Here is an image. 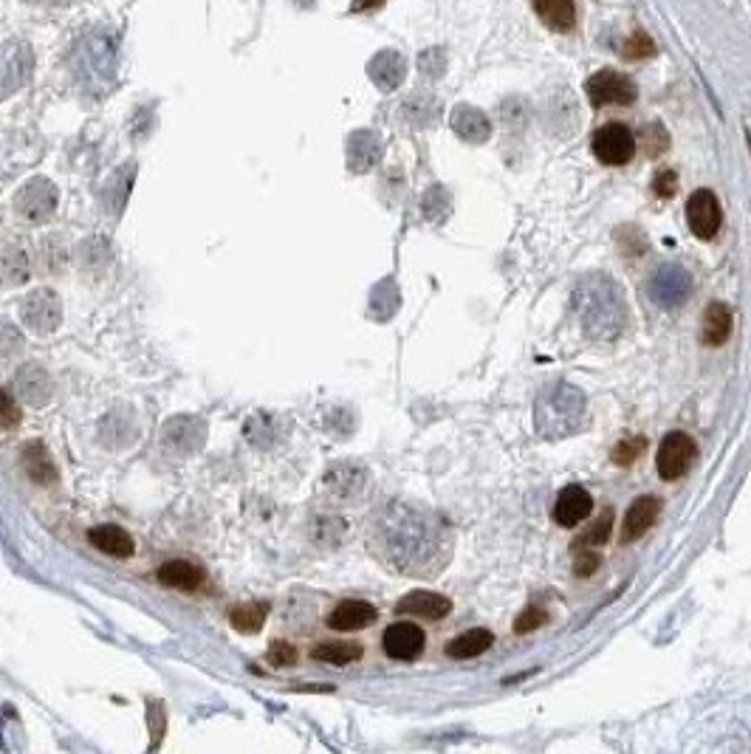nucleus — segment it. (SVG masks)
I'll list each match as a JSON object with an SVG mask.
<instances>
[{
	"instance_id": "obj_1",
	"label": "nucleus",
	"mask_w": 751,
	"mask_h": 754,
	"mask_svg": "<svg viewBox=\"0 0 751 754\" xmlns=\"http://www.w3.org/2000/svg\"><path fill=\"white\" fill-rule=\"evenodd\" d=\"M384 560L410 577H432L449 560V534L432 514L396 503L379 520Z\"/></svg>"
},
{
	"instance_id": "obj_2",
	"label": "nucleus",
	"mask_w": 751,
	"mask_h": 754,
	"mask_svg": "<svg viewBox=\"0 0 751 754\" xmlns=\"http://www.w3.org/2000/svg\"><path fill=\"white\" fill-rule=\"evenodd\" d=\"M574 311L585 337L593 342H613L627 325L624 294L608 274H591L576 286Z\"/></svg>"
},
{
	"instance_id": "obj_3",
	"label": "nucleus",
	"mask_w": 751,
	"mask_h": 754,
	"mask_svg": "<svg viewBox=\"0 0 751 754\" xmlns=\"http://www.w3.org/2000/svg\"><path fill=\"white\" fill-rule=\"evenodd\" d=\"M585 393L568 382L545 387L534 402V427L548 441H562L585 424Z\"/></svg>"
},
{
	"instance_id": "obj_4",
	"label": "nucleus",
	"mask_w": 751,
	"mask_h": 754,
	"mask_svg": "<svg viewBox=\"0 0 751 754\" xmlns=\"http://www.w3.org/2000/svg\"><path fill=\"white\" fill-rule=\"evenodd\" d=\"M74 65H77V74L85 77V82H108L113 74V65H116V49L113 43L105 37V34H88L82 40L77 51H74Z\"/></svg>"
},
{
	"instance_id": "obj_5",
	"label": "nucleus",
	"mask_w": 751,
	"mask_h": 754,
	"mask_svg": "<svg viewBox=\"0 0 751 754\" xmlns=\"http://www.w3.org/2000/svg\"><path fill=\"white\" fill-rule=\"evenodd\" d=\"M20 320L40 337L54 334L63 322V303L51 289H37L20 305Z\"/></svg>"
},
{
	"instance_id": "obj_6",
	"label": "nucleus",
	"mask_w": 751,
	"mask_h": 754,
	"mask_svg": "<svg viewBox=\"0 0 751 754\" xmlns=\"http://www.w3.org/2000/svg\"><path fill=\"white\" fill-rule=\"evenodd\" d=\"M591 147L593 156L602 161V164H608V167H622L627 161H633L639 142H636L633 130L624 128L619 122H610V125H605V128H599L593 133Z\"/></svg>"
},
{
	"instance_id": "obj_7",
	"label": "nucleus",
	"mask_w": 751,
	"mask_h": 754,
	"mask_svg": "<svg viewBox=\"0 0 751 754\" xmlns=\"http://www.w3.org/2000/svg\"><path fill=\"white\" fill-rule=\"evenodd\" d=\"M588 99H591L593 108H608V105H633L636 97H639V88L636 82L630 80L622 71H599L593 74L588 85Z\"/></svg>"
},
{
	"instance_id": "obj_8",
	"label": "nucleus",
	"mask_w": 751,
	"mask_h": 754,
	"mask_svg": "<svg viewBox=\"0 0 751 754\" xmlns=\"http://www.w3.org/2000/svg\"><path fill=\"white\" fill-rule=\"evenodd\" d=\"M695 455H698V447H695L692 435L681 433V430L667 435V438L661 441V450H658L656 461L661 481H678V478H684L689 472V466H692V461H695Z\"/></svg>"
},
{
	"instance_id": "obj_9",
	"label": "nucleus",
	"mask_w": 751,
	"mask_h": 754,
	"mask_svg": "<svg viewBox=\"0 0 751 754\" xmlns=\"http://www.w3.org/2000/svg\"><path fill=\"white\" fill-rule=\"evenodd\" d=\"M17 215H23L32 224H43L57 209V187L48 178H32L15 198Z\"/></svg>"
},
{
	"instance_id": "obj_10",
	"label": "nucleus",
	"mask_w": 751,
	"mask_h": 754,
	"mask_svg": "<svg viewBox=\"0 0 751 754\" xmlns=\"http://www.w3.org/2000/svg\"><path fill=\"white\" fill-rule=\"evenodd\" d=\"M687 221L692 235L698 241H712L718 235L723 224V212H720L718 195L712 190H695L687 201Z\"/></svg>"
},
{
	"instance_id": "obj_11",
	"label": "nucleus",
	"mask_w": 751,
	"mask_h": 754,
	"mask_svg": "<svg viewBox=\"0 0 751 754\" xmlns=\"http://www.w3.org/2000/svg\"><path fill=\"white\" fill-rule=\"evenodd\" d=\"M32 49L26 43L0 46V97H9L32 74Z\"/></svg>"
},
{
	"instance_id": "obj_12",
	"label": "nucleus",
	"mask_w": 751,
	"mask_h": 754,
	"mask_svg": "<svg viewBox=\"0 0 751 754\" xmlns=\"http://www.w3.org/2000/svg\"><path fill=\"white\" fill-rule=\"evenodd\" d=\"M650 294H653V300L658 305L675 308V305H681L692 294V277L684 269H678V266H664L653 277Z\"/></svg>"
},
{
	"instance_id": "obj_13",
	"label": "nucleus",
	"mask_w": 751,
	"mask_h": 754,
	"mask_svg": "<svg viewBox=\"0 0 751 754\" xmlns=\"http://www.w3.org/2000/svg\"><path fill=\"white\" fill-rule=\"evenodd\" d=\"M384 653L396 661H416L424 650V630L413 622H396L384 630Z\"/></svg>"
},
{
	"instance_id": "obj_14",
	"label": "nucleus",
	"mask_w": 751,
	"mask_h": 754,
	"mask_svg": "<svg viewBox=\"0 0 751 754\" xmlns=\"http://www.w3.org/2000/svg\"><path fill=\"white\" fill-rule=\"evenodd\" d=\"M593 512V498L591 492L579 483H571L560 492V498L554 503V520L560 523L562 529H574L585 517H591Z\"/></svg>"
},
{
	"instance_id": "obj_15",
	"label": "nucleus",
	"mask_w": 751,
	"mask_h": 754,
	"mask_svg": "<svg viewBox=\"0 0 751 754\" xmlns=\"http://www.w3.org/2000/svg\"><path fill=\"white\" fill-rule=\"evenodd\" d=\"M658 514H661V500L653 495H641L630 503V509L624 514L622 523V543H636L647 531L656 526Z\"/></svg>"
},
{
	"instance_id": "obj_16",
	"label": "nucleus",
	"mask_w": 751,
	"mask_h": 754,
	"mask_svg": "<svg viewBox=\"0 0 751 754\" xmlns=\"http://www.w3.org/2000/svg\"><path fill=\"white\" fill-rule=\"evenodd\" d=\"M15 393L26 404H32V407H43V404L51 402L54 385H51V379H48L46 368H40V365H34V362L23 365L15 376Z\"/></svg>"
},
{
	"instance_id": "obj_17",
	"label": "nucleus",
	"mask_w": 751,
	"mask_h": 754,
	"mask_svg": "<svg viewBox=\"0 0 751 754\" xmlns=\"http://www.w3.org/2000/svg\"><path fill=\"white\" fill-rule=\"evenodd\" d=\"M379 619L376 608L365 602V599H348V602H339L331 616H328V625L334 630H342V633H351V630H365L373 622Z\"/></svg>"
},
{
	"instance_id": "obj_18",
	"label": "nucleus",
	"mask_w": 751,
	"mask_h": 754,
	"mask_svg": "<svg viewBox=\"0 0 751 754\" xmlns=\"http://www.w3.org/2000/svg\"><path fill=\"white\" fill-rule=\"evenodd\" d=\"M401 616H416V619H430V622H438L452 613V602L447 596L432 594V591H413L401 599L396 605Z\"/></svg>"
},
{
	"instance_id": "obj_19",
	"label": "nucleus",
	"mask_w": 751,
	"mask_h": 754,
	"mask_svg": "<svg viewBox=\"0 0 751 754\" xmlns=\"http://www.w3.org/2000/svg\"><path fill=\"white\" fill-rule=\"evenodd\" d=\"M368 77L376 82V88L396 91L401 82H404V77H407V60L401 57L399 51H379L368 63Z\"/></svg>"
},
{
	"instance_id": "obj_20",
	"label": "nucleus",
	"mask_w": 751,
	"mask_h": 754,
	"mask_svg": "<svg viewBox=\"0 0 751 754\" xmlns=\"http://www.w3.org/2000/svg\"><path fill=\"white\" fill-rule=\"evenodd\" d=\"M449 125L469 145H480V142H486L492 136L489 116L480 111V108H472V105H458L452 111V116H449Z\"/></svg>"
},
{
	"instance_id": "obj_21",
	"label": "nucleus",
	"mask_w": 751,
	"mask_h": 754,
	"mask_svg": "<svg viewBox=\"0 0 751 754\" xmlns=\"http://www.w3.org/2000/svg\"><path fill=\"white\" fill-rule=\"evenodd\" d=\"M382 159V142L373 130H356L348 139V167L353 173H368Z\"/></svg>"
},
{
	"instance_id": "obj_22",
	"label": "nucleus",
	"mask_w": 751,
	"mask_h": 754,
	"mask_svg": "<svg viewBox=\"0 0 751 754\" xmlns=\"http://www.w3.org/2000/svg\"><path fill=\"white\" fill-rule=\"evenodd\" d=\"M322 483L336 500H356L368 486V475L359 466H336L325 475Z\"/></svg>"
},
{
	"instance_id": "obj_23",
	"label": "nucleus",
	"mask_w": 751,
	"mask_h": 754,
	"mask_svg": "<svg viewBox=\"0 0 751 754\" xmlns=\"http://www.w3.org/2000/svg\"><path fill=\"white\" fill-rule=\"evenodd\" d=\"M704 328H701V339H704V345H709V348H720L726 339L732 337V311H729V305L726 303H720V300H715V303H709L706 305V311H704Z\"/></svg>"
},
{
	"instance_id": "obj_24",
	"label": "nucleus",
	"mask_w": 751,
	"mask_h": 754,
	"mask_svg": "<svg viewBox=\"0 0 751 754\" xmlns=\"http://www.w3.org/2000/svg\"><path fill=\"white\" fill-rule=\"evenodd\" d=\"M88 540L102 554H111V557H119V560L133 557V551H136L133 537L125 529H119V526H96V529L88 531Z\"/></svg>"
},
{
	"instance_id": "obj_25",
	"label": "nucleus",
	"mask_w": 751,
	"mask_h": 754,
	"mask_svg": "<svg viewBox=\"0 0 751 754\" xmlns=\"http://www.w3.org/2000/svg\"><path fill=\"white\" fill-rule=\"evenodd\" d=\"M534 12H537L545 26L554 29V32H571V29H574V0H534Z\"/></svg>"
},
{
	"instance_id": "obj_26",
	"label": "nucleus",
	"mask_w": 751,
	"mask_h": 754,
	"mask_svg": "<svg viewBox=\"0 0 751 754\" xmlns=\"http://www.w3.org/2000/svg\"><path fill=\"white\" fill-rule=\"evenodd\" d=\"M167 444H173L178 452H195L204 444V424L195 418H176L164 430Z\"/></svg>"
},
{
	"instance_id": "obj_27",
	"label": "nucleus",
	"mask_w": 751,
	"mask_h": 754,
	"mask_svg": "<svg viewBox=\"0 0 751 754\" xmlns=\"http://www.w3.org/2000/svg\"><path fill=\"white\" fill-rule=\"evenodd\" d=\"M159 582L167 588H178V591H195L204 582V571L184 560L164 562L159 568Z\"/></svg>"
},
{
	"instance_id": "obj_28",
	"label": "nucleus",
	"mask_w": 751,
	"mask_h": 754,
	"mask_svg": "<svg viewBox=\"0 0 751 754\" xmlns=\"http://www.w3.org/2000/svg\"><path fill=\"white\" fill-rule=\"evenodd\" d=\"M495 644V636L486 630V627H472L461 636H455L452 642L447 644V656L449 658H478L480 653H486L489 647Z\"/></svg>"
},
{
	"instance_id": "obj_29",
	"label": "nucleus",
	"mask_w": 751,
	"mask_h": 754,
	"mask_svg": "<svg viewBox=\"0 0 751 754\" xmlns=\"http://www.w3.org/2000/svg\"><path fill=\"white\" fill-rule=\"evenodd\" d=\"M23 469H26V475H29L34 483L57 481V466H54L51 455H48V450L40 441H34V444H29V447L23 450Z\"/></svg>"
},
{
	"instance_id": "obj_30",
	"label": "nucleus",
	"mask_w": 751,
	"mask_h": 754,
	"mask_svg": "<svg viewBox=\"0 0 751 754\" xmlns=\"http://www.w3.org/2000/svg\"><path fill=\"white\" fill-rule=\"evenodd\" d=\"M29 280V257L15 246L0 249V286H20Z\"/></svg>"
},
{
	"instance_id": "obj_31",
	"label": "nucleus",
	"mask_w": 751,
	"mask_h": 754,
	"mask_svg": "<svg viewBox=\"0 0 751 754\" xmlns=\"http://www.w3.org/2000/svg\"><path fill=\"white\" fill-rule=\"evenodd\" d=\"M314 658L322 664H334V667H348L353 661L362 658V644L356 642H325L314 647Z\"/></svg>"
},
{
	"instance_id": "obj_32",
	"label": "nucleus",
	"mask_w": 751,
	"mask_h": 754,
	"mask_svg": "<svg viewBox=\"0 0 751 754\" xmlns=\"http://www.w3.org/2000/svg\"><path fill=\"white\" fill-rule=\"evenodd\" d=\"M266 616H269V605L266 602H252V605H240L229 613V622L232 627L243 633V636H252L260 627L266 625Z\"/></svg>"
},
{
	"instance_id": "obj_33",
	"label": "nucleus",
	"mask_w": 751,
	"mask_h": 754,
	"mask_svg": "<svg viewBox=\"0 0 751 754\" xmlns=\"http://www.w3.org/2000/svg\"><path fill=\"white\" fill-rule=\"evenodd\" d=\"M610 534H613V512L605 509V512L599 514V520H593L588 529L582 531L579 537L574 540V548H599L605 546L610 540Z\"/></svg>"
},
{
	"instance_id": "obj_34",
	"label": "nucleus",
	"mask_w": 751,
	"mask_h": 754,
	"mask_svg": "<svg viewBox=\"0 0 751 754\" xmlns=\"http://www.w3.org/2000/svg\"><path fill=\"white\" fill-rule=\"evenodd\" d=\"M647 450V438L644 435H627V438H622L616 447H613V464H619V466H630L633 461H639V455L641 452Z\"/></svg>"
},
{
	"instance_id": "obj_35",
	"label": "nucleus",
	"mask_w": 751,
	"mask_h": 754,
	"mask_svg": "<svg viewBox=\"0 0 751 754\" xmlns=\"http://www.w3.org/2000/svg\"><path fill=\"white\" fill-rule=\"evenodd\" d=\"M624 60H630V63H639V60H650L653 54H656V43L650 40V34L636 32L630 34L627 40H624Z\"/></svg>"
},
{
	"instance_id": "obj_36",
	"label": "nucleus",
	"mask_w": 751,
	"mask_h": 754,
	"mask_svg": "<svg viewBox=\"0 0 751 754\" xmlns=\"http://www.w3.org/2000/svg\"><path fill=\"white\" fill-rule=\"evenodd\" d=\"M641 145L647 150V156H661L667 147H670V136H667V130L661 128V125H647L644 133H641Z\"/></svg>"
},
{
	"instance_id": "obj_37",
	"label": "nucleus",
	"mask_w": 751,
	"mask_h": 754,
	"mask_svg": "<svg viewBox=\"0 0 751 754\" xmlns=\"http://www.w3.org/2000/svg\"><path fill=\"white\" fill-rule=\"evenodd\" d=\"M548 622V613L543 608H537V605H528L517 619H514V633H531V630H537V627H543Z\"/></svg>"
},
{
	"instance_id": "obj_38",
	"label": "nucleus",
	"mask_w": 751,
	"mask_h": 754,
	"mask_svg": "<svg viewBox=\"0 0 751 754\" xmlns=\"http://www.w3.org/2000/svg\"><path fill=\"white\" fill-rule=\"evenodd\" d=\"M599 562H602V557H599V551H596V548H574L576 577L585 579V577H591V574H596Z\"/></svg>"
},
{
	"instance_id": "obj_39",
	"label": "nucleus",
	"mask_w": 751,
	"mask_h": 754,
	"mask_svg": "<svg viewBox=\"0 0 751 754\" xmlns=\"http://www.w3.org/2000/svg\"><path fill=\"white\" fill-rule=\"evenodd\" d=\"M147 723H150V752L159 749L161 738H164V706L161 704H147Z\"/></svg>"
},
{
	"instance_id": "obj_40",
	"label": "nucleus",
	"mask_w": 751,
	"mask_h": 754,
	"mask_svg": "<svg viewBox=\"0 0 751 754\" xmlns=\"http://www.w3.org/2000/svg\"><path fill=\"white\" fill-rule=\"evenodd\" d=\"M421 74H427V77H441L444 74V65H447V51L444 49H430L421 54Z\"/></svg>"
},
{
	"instance_id": "obj_41",
	"label": "nucleus",
	"mask_w": 751,
	"mask_h": 754,
	"mask_svg": "<svg viewBox=\"0 0 751 754\" xmlns=\"http://www.w3.org/2000/svg\"><path fill=\"white\" fill-rule=\"evenodd\" d=\"M653 193L656 198H672L678 193V173L675 170H658L653 178Z\"/></svg>"
},
{
	"instance_id": "obj_42",
	"label": "nucleus",
	"mask_w": 751,
	"mask_h": 754,
	"mask_svg": "<svg viewBox=\"0 0 751 754\" xmlns=\"http://www.w3.org/2000/svg\"><path fill=\"white\" fill-rule=\"evenodd\" d=\"M17 424H20V407L12 399V393L0 387V427H17Z\"/></svg>"
},
{
	"instance_id": "obj_43",
	"label": "nucleus",
	"mask_w": 751,
	"mask_h": 754,
	"mask_svg": "<svg viewBox=\"0 0 751 754\" xmlns=\"http://www.w3.org/2000/svg\"><path fill=\"white\" fill-rule=\"evenodd\" d=\"M269 661H272L274 667H291L297 661V650L288 642H274L269 647Z\"/></svg>"
},
{
	"instance_id": "obj_44",
	"label": "nucleus",
	"mask_w": 751,
	"mask_h": 754,
	"mask_svg": "<svg viewBox=\"0 0 751 754\" xmlns=\"http://www.w3.org/2000/svg\"><path fill=\"white\" fill-rule=\"evenodd\" d=\"M20 334H17L15 325H9V322H0V356H6V353H12L15 348H20Z\"/></svg>"
},
{
	"instance_id": "obj_45",
	"label": "nucleus",
	"mask_w": 751,
	"mask_h": 754,
	"mask_svg": "<svg viewBox=\"0 0 751 754\" xmlns=\"http://www.w3.org/2000/svg\"><path fill=\"white\" fill-rule=\"evenodd\" d=\"M384 0H353L351 3V12L356 15H365V12H376V9H382Z\"/></svg>"
},
{
	"instance_id": "obj_46",
	"label": "nucleus",
	"mask_w": 751,
	"mask_h": 754,
	"mask_svg": "<svg viewBox=\"0 0 751 754\" xmlns=\"http://www.w3.org/2000/svg\"><path fill=\"white\" fill-rule=\"evenodd\" d=\"M26 3H40V6H65L71 0H26Z\"/></svg>"
}]
</instances>
